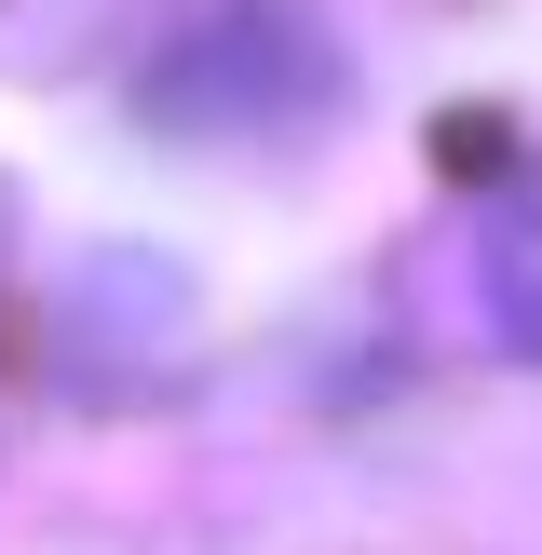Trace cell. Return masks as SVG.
<instances>
[{
    "label": "cell",
    "instance_id": "cell-1",
    "mask_svg": "<svg viewBox=\"0 0 542 555\" xmlns=\"http://www.w3.org/2000/svg\"><path fill=\"white\" fill-rule=\"evenodd\" d=\"M488 312L515 352H542V163L488 204Z\"/></svg>",
    "mask_w": 542,
    "mask_h": 555
}]
</instances>
